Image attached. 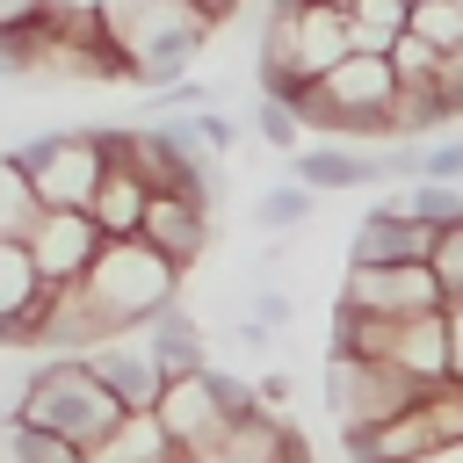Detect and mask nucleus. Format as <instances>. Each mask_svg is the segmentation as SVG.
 Instances as JSON below:
<instances>
[{"label": "nucleus", "mask_w": 463, "mask_h": 463, "mask_svg": "<svg viewBox=\"0 0 463 463\" xmlns=\"http://www.w3.org/2000/svg\"><path fill=\"white\" fill-rule=\"evenodd\" d=\"M7 412L29 420V427L65 434V441H80V449H94V441L123 420V405L109 398V383L87 369V354H43V362H29V376L14 383V405H7Z\"/></svg>", "instance_id": "1"}, {"label": "nucleus", "mask_w": 463, "mask_h": 463, "mask_svg": "<svg viewBox=\"0 0 463 463\" xmlns=\"http://www.w3.org/2000/svg\"><path fill=\"white\" fill-rule=\"evenodd\" d=\"M80 289H87V304L101 311L109 333H130V326L159 318L166 304H181V268L159 260L145 239H101V253H94L87 275H80Z\"/></svg>", "instance_id": "2"}, {"label": "nucleus", "mask_w": 463, "mask_h": 463, "mask_svg": "<svg viewBox=\"0 0 463 463\" xmlns=\"http://www.w3.org/2000/svg\"><path fill=\"white\" fill-rule=\"evenodd\" d=\"M7 159L29 174V188H36L43 210H87V195H94V181L109 166L101 159V130H36Z\"/></svg>", "instance_id": "3"}, {"label": "nucleus", "mask_w": 463, "mask_h": 463, "mask_svg": "<svg viewBox=\"0 0 463 463\" xmlns=\"http://www.w3.org/2000/svg\"><path fill=\"white\" fill-rule=\"evenodd\" d=\"M412 398H420V391H412L391 362H362V354H333V347H326V405H333L340 434L376 427V420H391V412L412 405Z\"/></svg>", "instance_id": "4"}, {"label": "nucleus", "mask_w": 463, "mask_h": 463, "mask_svg": "<svg viewBox=\"0 0 463 463\" xmlns=\"http://www.w3.org/2000/svg\"><path fill=\"white\" fill-rule=\"evenodd\" d=\"M340 304L376 311V318H405V311H434L449 297H441V282H434L427 260H347Z\"/></svg>", "instance_id": "5"}, {"label": "nucleus", "mask_w": 463, "mask_h": 463, "mask_svg": "<svg viewBox=\"0 0 463 463\" xmlns=\"http://www.w3.org/2000/svg\"><path fill=\"white\" fill-rule=\"evenodd\" d=\"M22 253H29L36 282H80L87 260L101 253V232L87 210H36V224L22 232Z\"/></svg>", "instance_id": "6"}, {"label": "nucleus", "mask_w": 463, "mask_h": 463, "mask_svg": "<svg viewBox=\"0 0 463 463\" xmlns=\"http://www.w3.org/2000/svg\"><path fill=\"white\" fill-rule=\"evenodd\" d=\"M87 369L109 383V398H116L123 412H152L159 391H166V369H159V354L145 347L137 326H130V333H101V340L87 347Z\"/></svg>", "instance_id": "7"}, {"label": "nucleus", "mask_w": 463, "mask_h": 463, "mask_svg": "<svg viewBox=\"0 0 463 463\" xmlns=\"http://www.w3.org/2000/svg\"><path fill=\"white\" fill-rule=\"evenodd\" d=\"M109 43L130 58V51H152V43H203L210 29L188 14V0H94Z\"/></svg>", "instance_id": "8"}, {"label": "nucleus", "mask_w": 463, "mask_h": 463, "mask_svg": "<svg viewBox=\"0 0 463 463\" xmlns=\"http://www.w3.org/2000/svg\"><path fill=\"white\" fill-rule=\"evenodd\" d=\"M152 420H159V434L174 441V456L188 463V456H203L232 420H224V405L210 398V383H203V369H188V376H166V391H159V405H152Z\"/></svg>", "instance_id": "9"}, {"label": "nucleus", "mask_w": 463, "mask_h": 463, "mask_svg": "<svg viewBox=\"0 0 463 463\" xmlns=\"http://www.w3.org/2000/svg\"><path fill=\"white\" fill-rule=\"evenodd\" d=\"M137 239H145L159 260H174V268L188 275V268L203 260V246H210V203H203V195H145Z\"/></svg>", "instance_id": "10"}, {"label": "nucleus", "mask_w": 463, "mask_h": 463, "mask_svg": "<svg viewBox=\"0 0 463 463\" xmlns=\"http://www.w3.org/2000/svg\"><path fill=\"white\" fill-rule=\"evenodd\" d=\"M289 181H304L311 195H340V188H369L376 181V145H347V137H311L289 152Z\"/></svg>", "instance_id": "11"}, {"label": "nucleus", "mask_w": 463, "mask_h": 463, "mask_svg": "<svg viewBox=\"0 0 463 463\" xmlns=\"http://www.w3.org/2000/svg\"><path fill=\"white\" fill-rule=\"evenodd\" d=\"M427 239H434V224H420L405 203H376V210L354 224L347 260H427Z\"/></svg>", "instance_id": "12"}, {"label": "nucleus", "mask_w": 463, "mask_h": 463, "mask_svg": "<svg viewBox=\"0 0 463 463\" xmlns=\"http://www.w3.org/2000/svg\"><path fill=\"white\" fill-rule=\"evenodd\" d=\"M297 449H304V441H297V434H289V427H282V420L260 405V412L232 420V427H224V434H217L203 456H188V463H289Z\"/></svg>", "instance_id": "13"}, {"label": "nucleus", "mask_w": 463, "mask_h": 463, "mask_svg": "<svg viewBox=\"0 0 463 463\" xmlns=\"http://www.w3.org/2000/svg\"><path fill=\"white\" fill-rule=\"evenodd\" d=\"M109 159V152H101ZM145 181L123 166V159H109L101 166V181H94V195H87V217H94V232L101 239H137V224H145Z\"/></svg>", "instance_id": "14"}, {"label": "nucleus", "mask_w": 463, "mask_h": 463, "mask_svg": "<svg viewBox=\"0 0 463 463\" xmlns=\"http://www.w3.org/2000/svg\"><path fill=\"white\" fill-rule=\"evenodd\" d=\"M354 43H347V14L340 7H318V0H304L297 7V29H289V65L304 72V80H318L326 65H340Z\"/></svg>", "instance_id": "15"}, {"label": "nucleus", "mask_w": 463, "mask_h": 463, "mask_svg": "<svg viewBox=\"0 0 463 463\" xmlns=\"http://www.w3.org/2000/svg\"><path fill=\"white\" fill-rule=\"evenodd\" d=\"M43 282L29 268V253L14 239H0V347H29V311H36Z\"/></svg>", "instance_id": "16"}, {"label": "nucleus", "mask_w": 463, "mask_h": 463, "mask_svg": "<svg viewBox=\"0 0 463 463\" xmlns=\"http://www.w3.org/2000/svg\"><path fill=\"white\" fill-rule=\"evenodd\" d=\"M87 463H181V456H174V441L159 434L152 412H123V420L87 449Z\"/></svg>", "instance_id": "17"}, {"label": "nucleus", "mask_w": 463, "mask_h": 463, "mask_svg": "<svg viewBox=\"0 0 463 463\" xmlns=\"http://www.w3.org/2000/svg\"><path fill=\"white\" fill-rule=\"evenodd\" d=\"M137 333H145V347L159 354V369H166V376H188V369H203V362H210V354H203V326H195L181 304H166V311H159V318H145Z\"/></svg>", "instance_id": "18"}, {"label": "nucleus", "mask_w": 463, "mask_h": 463, "mask_svg": "<svg viewBox=\"0 0 463 463\" xmlns=\"http://www.w3.org/2000/svg\"><path fill=\"white\" fill-rule=\"evenodd\" d=\"M0 463H87V449L51 434V427H29V420L0 412Z\"/></svg>", "instance_id": "19"}, {"label": "nucleus", "mask_w": 463, "mask_h": 463, "mask_svg": "<svg viewBox=\"0 0 463 463\" xmlns=\"http://www.w3.org/2000/svg\"><path fill=\"white\" fill-rule=\"evenodd\" d=\"M405 7L412 0H347L340 14H347V43L354 51H391L398 36H405Z\"/></svg>", "instance_id": "20"}, {"label": "nucleus", "mask_w": 463, "mask_h": 463, "mask_svg": "<svg viewBox=\"0 0 463 463\" xmlns=\"http://www.w3.org/2000/svg\"><path fill=\"white\" fill-rule=\"evenodd\" d=\"M195 51H203V43H152V51H130V80H123V87H145V94H159V87L188 80Z\"/></svg>", "instance_id": "21"}, {"label": "nucleus", "mask_w": 463, "mask_h": 463, "mask_svg": "<svg viewBox=\"0 0 463 463\" xmlns=\"http://www.w3.org/2000/svg\"><path fill=\"white\" fill-rule=\"evenodd\" d=\"M311 203H318V195H311L304 181H268L260 203H253V224H260V232H304V224H311Z\"/></svg>", "instance_id": "22"}, {"label": "nucleus", "mask_w": 463, "mask_h": 463, "mask_svg": "<svg viewBox=\"0 0 463 463\" xmlns=\"http://www.w3.org/2000/svg\"><path fill=\"white\" fill-rule=\"evenodd\" d=\"M36 210H43V203H36L29 174H22L14 159H0V239H14V246H22V232L36 224Z\"/></svg>", "instance_id": "23"}, {"label": "nucleus", "mask_w": 463, "mask_h": 463, "mask_svg": "<svg viewBox=\"0 0 463 463\" xmlns=\"http://www.w3.org/2000/svg\"><path fill=\"white\" fill-rule=\"evenodd\" d=\"M405 29H412L420 43H434V51H456V43H463V7H456V0H412V7H405Z\"/></svg>", "instance_id": "24"}, {"label": "nucleus", "mask_w": 463, "mask_h": 463, "mask_svg": "<svg viewBox=\"0 0 463 463\" xmlns=\"http://www.w3.org/2000/svg\"><path fill=\"white\" fill-rule=\"evenodd\" d=\"M398 203H405L420 224H456V217H463V181H412Z\"/></svg>", "instance_id": "25"}, {"label": "nucleus", "mask_w": 463, "mask_h": 463, "mask_svg": "<svg viewBox=\"0 0 463 463\" xmlns=\"http://www.w3.org/2000/svg\"><path fill=\"white\" fill-rule=\"evenodd\" d=\"M427 268H434L441 297H463V217H456V224H434V239H427Z\"/></svg>", "instance_id": "26"}, {"label": "nucleus", "mask_w": 463, "mask_h": 463, "mask_svg": "<svg viewBox=\"0 0 463 463\" xmlns=\"http://www.w3.org/2000/svg\"><path fill=\"white\" fill-rule=\"evenodd\" d=\"M427 94H434V101H441V116H449V123H456V116H463V43H456V51H441V58H434V72H427Z\"/></svg>", "instance_id": "27"}, {"label": "nucleus", "mask_w": 463, "mask_h": 463, "mask_svg": "<svg viewBox=\"0 0 463 463\" xmlns=\"http://www.w3.org/2000/svg\"><path fill=\"white\" fill-rule=\"evenodd\" d=\"M253 137L275 145V152H297V145H304V123H297L282 101H260V109H253Z\"/></svg>", "instance_id": "28"}, {"label": "nucleus", "mask_w": 463, "mask_h": 463, "mask_svg": "<svg viewBox=\"0 0 463 463\" xmlns=\"http://www.w3.org/2000/svg\"><path fill=\"white\" fill-rule=\"evenodd\" d=\"M383 58H391V72H398V80H412V87H427V72H434V58H441V51H434V43H420V36L405 29V36H398V43L383 51Z\"/></svg>", "instance_id": "29"}, {"label": "nucleus", "mask_w": 463, "mask_h": 463, "mask_svg": "<svg viewBox=\"0 0 463 463\" xmlns=\"http://www.w3.org/2000/svg\"><path fill=\"white\" fill-rule=\"evenodd\" d=\"M203 383H210V398L224 405V420H246V412H260V398H253V383H239V376H224L217 362H203Z\"/></svg>", "instance_id": "30"}, {"label": "nucleus", "mask_w": 463, "mask_h": 463, "mask_svg": "<svg viewBox=\"0 0 463 463\" xmlns=\"http://www.w3.org/2000/svg\"><path fill=\"white\" fill-rule=\"evenodd\" d=\"M420 181H463V137H420Z\"/></svg>", "instance_id": "31"}, {"label": "nucleus", "mask_w": 463, "mask_h": 463, "mask_svg": "<svg viewBox=\"0 0 463 463\" xmlns=\"http://www.w3.org/2000/svg\"><path fill=\"white\" fill-rule=\"evenodd\" d=\"M43 7H51V0H0V43L22 51V36H29V22H36Z\"/></svg>", "instance_id": "32"}, {"label": "nucleus", "mask_w": 463, "mask_h": 463, "mask_svg": "<svg viewBox=\"0 0 463 463\" xmlns=\"http://www.w3.org/2000/svg\"><path fill=\"white\" fill-rule=\"evenodd\" d=\"M441 340H449V383H463V297L441 304Z\"/></svg>", "instance_id": "33"}, {"label": "nucleus", "mask_w": 463, "mask_h": 463, "mask_svg": "<svg viewBox=\"0 0 463 463\" xmlns=\"http://www.w3.org/2000/svg\"><path fill=\"white\" fill-rule=\"evenodd\" d=\"M188 123H195V137H203L210 152H232V145H239V123L217 116V109H203V116H188Z\"/></svg>", "instance_id": "34"}, {"label": "nucleus", "mask_w": 463, "mask_h": 463, "mask_svg": "<svg viewBox=\"0 0 463 463\" xmlns=\"http://www.w3.org/2000/svg\"><path fill=\"white\" fill-rule=\"evenodd\" d=\"M253 318H260L268 333H282V326H289V297H282V289H253Z\"/></svg>", "instance_id": "35"}, {"label": "nucleus", "mask_w": 463, "mask_h": 463, "mask_svg": "<svg viewBox=\"0 0 463 463\" xmlns=\"http://www.w3.org/2000/svg\"><path fill=\"white\" fill-rule=\"evenodd\" d=\"M239 7H246V0H188V14H195L203 29H224V22L239 14Z\"/></svg>", "instance_id": "36"}, {"label": "nucleus", "mask_w": 463, "mask_h": 463, "mask_svg": "<svg viewBox=\"0 0 463 463\" xmlns=\"http://www.w3.org/2000/svg\"><path fill=\"white\" fill-rule=\"evenodd\" d=\"M412 463H463V434H456V441H434V449L412 456Z\"/></svg>", "instance_id": "37"}, {"label": "nucleus", "mask_w": 463, "mask_h": 463, "mask_svg": "<svg viewBox=\"0 0 463 463\" xmlns=\"http://www.w3.org/2000/svg\"><path fill=\"white\" fill-rule=\"evenodd\" d=\"M318 7H347V0H318Z\"/></svg>", "instance_id": "38"}, {"label": "nucleus", "mask_w": 463, "mask_h": 463, "mask_svg": "<svg viewBox=\"0 0 463 463\" xmlns=\"http://www.w3.org/2000/svg\"><path fill=\"white\" fill-rule=\"evenodd\" d=\"M289 463H304V449H297V456H289Z\"/></svg>", "instance_id": "39"}]
</instances>
